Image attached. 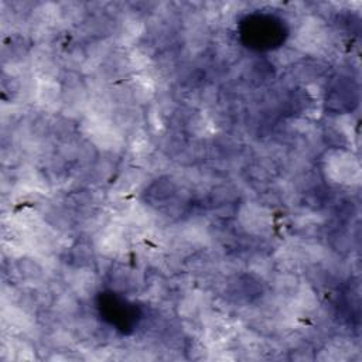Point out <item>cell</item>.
Here are the masks:
<instances>
[{"label":"cell","mask_w":362,"mask_h":362,"mask_svg":"<svg viewBox=\"0 0 362 362\" xmlns=\"http://www.w3.org/2000/svg\"><path fill=\"white\" fill-rule=\"evenodd\" d=\"M329 178L339 184H354L359 181V164L346 151H335L325 164Z\"/></svg>","instance_id":"1"},{"label":"cell","mask_w":362,"mask_h":362,"mask_svg":"<svg viewBox=\"0 0 362 362\" xmlns=\"http://www.w3.org/2000/svg\"><path fill=\"white\" fill-rule=\"evenodd\" d=\"M239 221L242 226L253 235H264L270 230L273 225L272 214L267 208L247 202L239 209Z\"/></svg>","instance_id":"2"},{"label":"cell","mask_w":362,"mask_h":362,"mask_svg":"<svg viewBox=\"0 0 362 362\" xmlns=\"http://www.w3.org/2000/svg\"><path fill=\"white\" fill-rule=\"evenodd\" d=\"M327 42V30L322 21L317 18H307L296 34V47L308 52L322 49Z\"/></svg>","instance_id":"3"},{"label":"cell","mask_w":362,"mask_h":362,"mask_svg":"<svg viewBox=\"0 0 362 362\" xmlns=\"http://www.w3.org/2000/svg\"><path fill=\"white\" fill-rule=\"evenodd\" d=\"M35 98L42 107L54 109L58 103H62V89L54 78H38Z\"/></svg>","instance_id":"4"},{"label":"cell","mask_w":362,"mask_h":362,"mask_svg":"<svg viewBox=\"0 0 362 362\" xmlns=\"http://www.w3.org/2000/svg\"><path fill=\"white\" fill-rule=\"evenodd\" d=\"M68 283L78 298H89L98 287V277L89 269H78L69 276Z\"/></svg>","instance_id":"5"},{"label":"cell","mask_w":362,"mask_h":362,"mask_svg":"<svg viewBox=\"0 0 362 362\" xmlns=\"http://www.w3.org/2000/svg\"><path fill=\"white\" fill-rule=\"evenodd\" d=\"M3 314H4V320L7 321V324H10V327H14V328L21 329V331H30L31 329L33 321L24 310H21L16 305H11L7 310H4Z\"/></svg>","instance_id":"6"}]
</instances>
